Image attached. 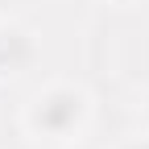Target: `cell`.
<instances>
[{"instance_id": "277c9868", "label": "cell", "mask_w": 149, "mask_h": 149, "mask_svg": "<svg viewBox=\"0 0 149 149\" xmlns=\"http://www.w3.org/2000/svg\"><path fill=\"white\" fill-rule=\"evenodd\" d=\"M141 112H145V128H149V95H145V104H141Z\"/></svg>"}, {"instance_id": "6da1fadb", "label": "cell", "mask_w": 149, "mask_h": 149, "mask_svg": "<svg viewBox=\"0 0 149 149\" xmlns=\"http://www.w3.org/2000/svg\"><path fill=\"white\" fill-rule=\"evenodd\" d=\"M91 124V95L79 83H46L25 104L21 128L37 145H74Z\"/></svg>"}, {"instance_id": "3957f363", "label": "cell", "mask_w": 149, "mask_h": 149, "mask_svg": "<svg viewBox=\"0 0 149 149\" xmlns=\"http://www.w3.org/2000/svg\"><path fill=\"white\" fill-rule=\"evenodd\" d=\"M116 149H149V133H145V137H128V141H120Z\"/></svg>"}, {"instance_id": "8992f818", "label": "cell", "mask_w": 149, "mask_h": 149, "mask_svg": "<svg viewBox=\"0 0 149 149\" xmlns=\"http://www.w3.org/2000/svg\"><path fill=\"white\" fill-rule=\"evenodd\" d=\"M0 79H4V74H0Z\"/></svg>"}, {"instance_id": "7a4b0ae2", "label": "cell", "mask_w": 149, "mask_h": 149, "mask_svg": "<svg viewBox=\"0 0 149 149\" xmlns=\"http://www.w3.org/2000/svg\"><path fill=\"white\" fill-rule=\"evenodd\" d=\"M37 58V42H33V33L21 29V25H0V74H21L29 70Z\"/></svg>"}, {"instance_id": "5b68a950", "label": "cell", "mask_w": 149, "mask_h": 149, "mask_svg": "<svg viewBox=\"0 0 149 149\" xmlns=\"http://www.w3.org/2000/svg\"><path fill=\"white\" fill-rule=\"evenodd\" d=\"M112 4H137V0H112Z\"/></svg>"}]
</instances>
